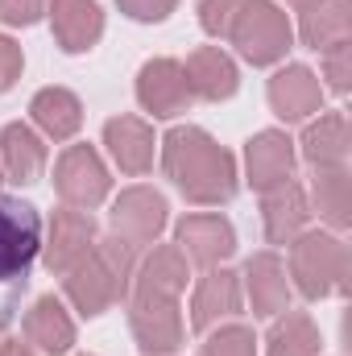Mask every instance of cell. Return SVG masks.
Segmentation results:
<instances>
[{
	"label": "cell",
	"instance_id": "1",
	"mask_svg": "<svg viewBox=\"0 0 352 356\" xmlns=\"http://www.w3.org/2000/svg\"><path fill=\"white\" fill-rule=\"evenodd\" d=\"M162 170L199 207H220L237 195V158L195 124H178L162 137Z\"/></svg>",
	"mask_w": 352,
	"mask_h": 356
},
{
	"label": "cell",
	"instance_id": "2",
	"mask_svg": "<svg viewBox=\"0 0 352 356\" xmlns=\"http://www.w3.org/2000/svg\"><path fill=\"white\" fill-rule=\"evenodd\" d=\"M133 269H137V249L120 236H99L91 245V253L83 261L63 273V290L71 298V307L83 315V319H95L104 315L112 302H125L129 290H133Z\"/></svg>",
	"mask_w": 352,
	"mask_h": 356
},
{
	"label": "cell",
	"instance_id": "3",
	"mask_svg": "<svg viewBox=\"0 0 352 356\" xmlns=\"http://www.w3.org/2000/svg\"><path fill=\"white\" fill-rule=\"evenodd\" d=\"M290 277L303 298L349 294V245L336 232H298L290 241Z\"/></svg>",
	"mask_w": 352,
	"mask_h": 356
},
{
	"label": "cell",
	"instance_id": "4",
	"mask_svg": "<svg viewBox=\"0 0 352 356\" xmlns=\"http://www.w3.org/2000/svg\"><path fill=\"white\" fill-rule=\"evenodd\" d=\"M237 46V54L253 67H273L286 58V50L294 46V29H290V17L273 4V0H245L228 38Z\"/></svg>",
	"mask_w": 352,
	"mask_h": 356
},
{
	"label": "cell",
	"instance_id": "5",
	"mask_svg": "<svg viewBox=\"0 0 352 356\" xmlns=\"http://www.w3.org/2000/svg\"><path fill=\"white\" fill-rule=\"evenodd\" d=\"M129 327H133V340L145 356H170L182 348L186 340V327H182V311H178V298L166 294H141V290H129Z\"/></svg>",
	"mask_w": 352,
	"mask_h": 356
},
{
	"label": "cell",
	"instance_id": "6",
	"mask_svg": "<svg viewBox=\"0 0 352 356\" xmlns=\"http://www.w3.org/2000/svg\"><path fill=\"white\" fill-rule=\"evenodd\" d=\"M42 249V216L25 199H0V282L25 277Z\"/></svg>",
	"mask_w": 352,
	"mask_h": 356
},
{
	"label": "cell",
	"instance_id": "7",
	"mask_svg": "<svg viewBox=\"0 0 352 356\" xmlns=\"http://www.w3.org/2000/svg\"><path fill=\"white\" fill-rule=\"evenodd\" d=\"M54 191L67 207H79L91 211L108 199L112 191V175L104 166V158L91 149V145H67L58 154V166H54Z\"/></svg>",
	"mask_w": 352,
	"mask_h": 356
},
{
	"label": "cell",
	"instance_id": "8",
	"mask_svg": "<svg viewBox=\"0 0 352 356\" xmlns=\"http://www.w3.org/2000/svg\"><path fill=\"white\" fill-rule=\"evenodd\" d=\"M170 220V207H166V195L154 191V186H129L116 195L112 211H108V224H112V236L129 241L133 249H150L162 228Z\"/></svg>",
	"mask_w": 352,
	"mask_h": 356
},
{
	"label": "cell",
	"instance_id": "9",
	"mask_svg": "<svg viewBox=\"0 0 352 356\" xmlns=\"http://www.w3.org/2000/svg\"><path fill=\"white\" fill-rule=\"evenodd\" d=\"M175 245L191 266L211 269V266H224L237 253V232H232V224L224 216L199 211V216H182L175 224Z\"/></svg>",
	"mask_w": 352,
	"mask_h": 356
},
{
	"label": "cell",
	"instance_id": "10",
	"mask_svg": "<svg viewBox=\"0 0 352 356\" xmlns=\"http://www.w3.org/2000/svg\"><path fill=\"white\" fill-rule=\"evenodd\" d=\"M191 88L182 75L178 58H150L137 71V104L145 112H154V120H175L191 108Z\"/></svg>",
	"mask_w": 352,
	"mask_h": 356
},
{
	"label": "cell",
	"instance_id": "11",
	"mask_svg": "<svg viewBox=\"0 0 352 356\" xmlns=\"http://www.w3.org/2000/svg\"><path fill=\"white\" fill-rule=\"evenodd\" d=\"M95 241H99V228H95L91 211H79V207H63V211H54L50 232H46V245H42L46 269H50V273H67L75 261L88 257Z\"/></svg>",
	"mask_w": 352,
	"mask_h": 356
},
{
	"label": "cell",
	"instance_id": "12",
	"mask_svg": "<svg viewBox=\"0 0 352 356\" xmlns=\"http://www.w3.org/2000/svg\"><path fill=\"white\" fill-rule=\"evenodd\" d=\"M241 315V277L232 269H207L199 282H195V294H191V327L199 336H207L211 327L228 323Z\"/></svg>",
	"mask_w": 352,
	"mask_h": 356
},
{
	"label": "cell",
	"instance_id": "13",
	"mask_svg": "<svg viewBox=\"0 0 352 356\" xmlns=\"http://www.w3.org/2000/svg\"><path fill=\"white\" fill-rule=\"evenodd\" d=\"M269 108H273V116L286 120V124L311 120V116L323 108V83H319V75H315L311 67H303V63L282 67V71L269 79Z\"/></svg>",
	"mask_w": 352,
	"mask_h": 356
},
{
	"label": "cell",
	"instance_id": "14",
	"mask_svg": "<svg viewBox=\"0 0 352 356\" xmlns=\"http://www.w3.org/2000/svg\"><path fill=\"white\" fill-rule=\"evenodd\" d=\"M245 175L253 191H273L294 178V141L282 129H262L245 145Z\"/></svg>",
	"mask_w": 352,
	"mask_h": 356
},
{
	"label": "cell",
	"instance_id": "15",
	"mask_svg": "<svg viewBox=\"0 0 352 356\" xmlns=\"http://www.w3.org/2000/svg\"><path fill=\"white\" fill-rule=\"evenodd\" d=\"M245 294L257 319H278L282 311H290V277H286V261L278 253H253L245 261Z\"/></svg>",
	"mask_w": 352,
	"mask_h": 356
},
{
	"label": "cell",
	"instance_id": "16",
	"mask_svg": "<svg viewBox=\"0 0 352 356\" xmlns=\"http://www.w3.org/2000/svg\"><path fill=\"white\" fill-rule=\"evenodd\" d=\"M182 75H186V88L195 99H207V104H220V99H232L241 88V71L237 63L220 50V46H199L186 54L182 63Z\"/></svg>",
	"mask_w": 352,
	"mask_h": 356
},
{
	"label": "cell",
	"instance_id": "17",
	"mask_svg": "<svg viewBox=\"0 0 352 356\" xmlns=\"http://www.w3.org/2000/svg\"><path fill=\"white\" fill-rule=\"evenodd\" d=\"M104 145L125 175H145L154 166V154H158L154 129L141 116H112L104 124Z\"/></svg>",
	"mask_w": 352,
	"mask_h": 356
},
{
	"label": "cell",
	"instance_id": "18",
	"mask_svg": "<svg viewBox=\"0 0 352 356\" xmlns=\"http://www.w3.org/2000/svg\"><path fill=\"white\" fill-rule=\"evenodd\" d=\"M307 220H311V203L294 178L262 195V224L269 245H290L298 232H307Z\"/></svg>",
	"mask_w": 352,
	"mask_h": 356
},
{
	"label": "cell",
	"instance_id": "19",
	"mask_svg": "<svg viewBox=\"0 0 352 356\" xmlns=\"http://www.w3.org/2000/svg\"><path fill=\"white\" fill-rule=\"evenodd\" d=\"M298 38L319 54L352 42V0H307L298 8Z\"/></svg>",
	"mask_w": 352,
	"mask_h": 356
},
{
	"label": "cell",
	"instance_id": "20",
	"mask_svg": "<svg viewBox=\"0 0 352 356\" xmlns=\"http://www.w3.org/2000/svg\"><path fill=\"white\" fill-rule=\"evenodd\" d=\"M42 170H46L42 137L29 124H21V120L4 124L0 129V175L8 182H17V186H33L42 178Z\"/></svg>",
	"mask_w": 352,
	"mask_h": 356
},
{
	"label": "cell",
	"instance_id": "21",
	"mask_svg": "<svg viewBox=\"0 0 352 356\" xmlns=\"http://www.w3.org/2000/svg\"><path fill=\"white\" fill-rule=\"evenodd\" d=\"M50 25H54V42L67 54H88L104 38V13H99L95 0H54L50 4Z\"/></svg>",
	"mask_w": 352,
	"mask_h": 356
},
{
	"label": "cell",
	"instance_id": "22",
	"mask_svg": "<svg viewBox=\"0 0 352 356\" xmlns=\"http://www.w3.org/2000/svg\"><path fill=\"white\" fill-rule=\"evenodd\" d=\"M25 340L42 356H67L75 348V319L54 294H42L25 315Z\"/></svg>",
	"mask_w": 352,
	"mask_h": 356
},
{
	"label": "cell",
	"instance_id": "23",
	"mask_svg": "<svg viewBox=\"0 0 352 356\" xmlns=\"http://www.w3.org/2000/svg\"><path fill=\"white\" fill-rule=\"evenodd\" d=\"M303 158H307V166L311 170H336V166H344L349 162V116L344 112H323L319 120H311L307 129H303Z\"/></svg>",
	"mask_w": 352,
	"mask_h": 356
},
{
	"label": "cell",
	"instance_id": "24",
	"mask_svg": "<svg viewBox=\"0 0 352 356\" xmlns=\"http://www.w3.org/2000/svg\"><path fill=\"white\" fill-rule=\"evenodd\" d=\"M186 257L178 253V245H150L145 261H137L133 269V290L141 294H166L178 298L186 290Z\"/></svg>",
	"mask_w": 352,
	"mask_h": 356
},
{
	"label": "cell",
	"instance_id": "25",
	"mask_svg": "<svg viewBox=\"0 0 352 356\" xmlns=\"http://www.w3.org/2000/svg\"><path fill=\"white\" fill-rule=\"evenodd\" d=\"M29 116L50 141H71L83 129V104L67 88H42L29 104Z\"/></svg>",
	"mask_w": 352,
	"mask_h": 356
},
{
	"label": "cell",
	"instance_id": "26",
	"mask_svg": "<svg viewBox=\"0 0 352 356\" xmlns=\"http://www.w3.org/2000/svg\"><path fill=\"white\" fill-rule=\"evenodd\" d=\"M307 203L319 211V220H323L328 228L344 232V228L352 224L349 170H344V166H336V170H315V178H311V199H307Z\"/></svg>",
	"mask_w": 352,
	"mask_h": 356
},
{
	"label": "cell",
	"instance_id": "27",
	"mask_svg": "<svg viewBox=\"0 0 352 356\" xmlns=\"http://www.w3.org/2000/svg\"><path fill=\"white\" fill-rule=\"evenodd\" d=\"M319 327L303 311H282V319L265 336V356H319Z\"/></svg>",
	"mask_w": 352,
	"mask_h": 356
},
{
	"label": "cell",
	"instance_id": "28",
	"mask_svg": "<svg viewBox=\"0 0 352 356\" xmlns=\"http://www.w3.org/2000/svg\"><path fill=\"white\" fill-rule=\"evenodd\" d=\"M199 356H257V336L245 323H220L199 344Z\"/></svg>",
	"mask_w": 352,
	"mask_h": 356
},
{
	"label": "cell",
	"instance_id": "29",
	"mask_svg": "<svg viewBox=\"0 0 352 356\" xmlns=\"http://www.w3.org/2000/svg\"><path fill=\"white\" fill-rule=\"evenodd\" d=\"M241 4L245 0H199V25H203V33L224 42L228 29H232V21H237V13H241Z\"/></svg>",
	"mask_w": 352,
	"mask_h": 356
},
{
	"label": "cell",
	"instance_id": "30",
	"mask_svg": "<svg viewBox=\"0 0 352 356\" xmlns=\"http://www.w3.org/2000/svg\"><path fill=\"white\" fill-rule=\"evenodd\" d=\"M323 79H328V88L336 91V95H349V88H352V42L323 50Z\"/></svg>",
	"mask_w": 352,
	"mask_h": 356
},
{
	"label": "cell",
	"instance_id": "31",
	"mask_svg": "<svg viewBox=\"0 0 352 356\" xmlns=\"http://www.w3.org/2000/svg\"><path fill=\"white\" fill-rule=\"evenodd\" d=\"M54 0H0V21L4 25H38L46 13H50Z\"/></svg>",
	"mask_w": 352,
	"mask_h": 356
},
{
	"label": "cell",
	"instance_id": "32",
	"mask_svg": "<svg viewBox=\"0 0 352 356\" xmlns=\"http://www.w3.org/2000/svg\"><path fill=\"white\" fill-rule=\"evenodd\" d=\"M116 4H120V13H125V17L154 25V21H166V17L175 13L178 0H116Z\"/></svg>",
	"mask_w": 352,
	"mask_h": 356
},
{
	"label": "cell",
	"instance_id": "33",
	"mask_svg": "<svg viewBox=\"0 0 352 356\" xmlns=\"http://www.w3.org/2000/svg\"><path fill=\"white\" fill-rule=\"evenodd\" d=\"M21 71H25V54H21V46H17L13 38L0 33V95L21 79Z\"/></svg>",
	"mask_w": 352,
	"mask_h": 356
},
{
	"label": "cell",
	"instance_id": "34",
	"mask_svg": "<svg viewBox=\"0 0 352 356\" xmlns=\"http://www.w3.org/2000/svg\"><path fill=\"white\" fill-rule=\"evenodd\" d=\"M0 356H38V353L21 340H0Z\"/></svg>",
	"mask_w": 352,
	"mask_h": 356
},
{
	"label": "cell",
	"instance_id": "35",
	"mask_svg": "<svg viewBox=\"0 0 352 356\" xmlns=\"http://www.w3.org/2000/svg\"><path fill=\"white\" fill-rule=\"evenodd\" d=\"M286 4H294V8H303V4H307V0H286Z\"/></svg>",
	"mask_w": 352,
	"mask_h": 356
},
{
	"label": "cell",
	"instance_id": "36",
	"mask_svg": "<svg viewBox=\"0 0 352 356\" xmlns=\"http://www.w3.org/2000/svg\"><path fill=\"white\" fill-rule=\"evenodd\" d=\"M0 182H4V175H0Z\"/></svg>",
	"mask_w": 352,
	"mask_h": 356
}]
</instances>
